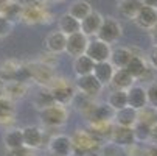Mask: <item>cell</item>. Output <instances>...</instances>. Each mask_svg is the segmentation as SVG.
Here are the masks:
<instances>
[{"instance_id":"1","label":"cell","mask_w":157,"mask_h":156,"mask_svg":"<svg viewBox=\"0 0 157 156\" xmlns=\"http://www.w3.org/2000/svg\"><path fill=\"white\" fill-rule=\"evenodd\" d=\"M39 119L45 128H59L64 126L69 120V111L64 105L53 103L39 111Z\"/></svg>"},{"instance_id":"2","label":"cell","mask_w":157,"mask_h":156,"mask_svg":"<svg viewBox=\"0 0 157 156\" xmlns=\"http://www.w3.org/2000/svg\"><path fill=\"white\" fill-rule=\"evenodd\" d=\"M123 34V27H121V22L117 19V17H112V16H107L103 19V24L100 27V31L97 34L98 39L104 41L106 44L112 46V44L118 42V39L121 38Z\"/></svg>"},{"instance_id":"3","label":"cell","mask_w":157,"mask_h":156,"mask_svg":"<svg viewBox=\"0 0 157 156\" xmlns=\"http://www.w3.org/2000/svg\"><path fill=\"white\" fill-rule=\"evenodd\" d=\"M75 89H76V92H79V94H82V95H86L89 98H95V97H98L103 92L104 86L94 77V74H90V75L76 77Z\"/></svg>"},{"instance_id":"4","label":"cell","mask_w":157,"mask_h":156,"mask_svg":"<svg viewBox=\"0 0 157 156\" xmlns=\"http://www.w3.org/2000/svg\"><path fill=\"white\" fill-rule=\"evenodd\" d=\"M112 53V46L106 44L104 41L98 39V38H90L89 39V46L86 50V55L90 58L94 62H104L109 61Z\"/></svg>"},{"instance_id":"5","label":"cell","mask_w":157,"mask_h":156,"mask_svg":"<svg viewBox=\"0 0 157 156\" xmlns=\"http://www.w3.org/2000/svg\"><path fill=\"white\" fill-rule=\"evenodd\" d=\"M89 39L84 33L78 31L75 34H70L67 36V44H65V53L72 56L73 59L81 56V55H86V50H87V46H89Z\"/></svg>"},{"instance_id":"6","label":"cell","mask_w":157,"mask_h":156,"mask_svg":"<svg viewBox=\"0 0 157 156\" xmlns=\"http://www.w3.org/2000/svg\"><path fill=\"white\" fill-rule=\"evenodd\" d=\"M128 106L136 109V111H142L148 106V95H146V86L136 83L132 84L128 91Z\"/></svg>"},{"instance_id":"7","label":"cell","mask_w":157,"mask_h":156,"mask_svg":"<svg viewBox=\"0 0 157 156\" xmlns=\"http://www.w3.org/2000/svg\"><path fill=\"white\" fill-rule=\"evenodd\" d=\"M114 114L115 111L107 103H94L92 108L86 113L90 123H109L114 120Z\"/></svg>"},{"instance_id":"8","label":"cell","mask_w":157,"mask_h":156,"mask_svg":"<svg viewBox=\"0 0 157 156\" xmlns=\"http://www.w3.org/2000/svg\"><path fill=\"white\" fill-rule=\"evenodd\" d=\"M109 142L115 144L118 148H128L131 145L136 144V136H134V128H128V126H118L114 125L110 133Z\"/></svg>"},{"instance_id":"9","label":"cell","mask_w":157,"mask_h":156,"mask_svg":"<svg viewBox=\"0 0 157 156\" xmlns=\"http://www.w3.org/2000/svg\"><path fill=\"white\" fill-rule=\"evenodd\" d=\"M22 134H24V145L30 150H37L44 147V138H45V131L39 128L37 125H28L22 128Z\"/></svg>"},{"instance_id":"10","label":"cell","mask_w":157,"mask_h":156,"mask_svg":"<svg viewBox=\"0 0 157 156\" xmlns=\"http://www.w3.org/2000/svg\"><path fill=\"white\" fill-rule=\"evenodd\" d=\"M73 151L72 138L67 134H55L48 141V153L58 156H70Z\"/></svg>"},{"instance_id":"11","label":"cell","mask_w":157,"mask_h":156,"mask_svg":"<svg viewBox=\"0 0 157 156\" xmlns=\"http://www.w3.org/2000/svg\"><path fill=\"white\" fill-rule=\"evenodd\" d=\"M103 19H104V16L94 10L87 17H84L81 20V33H84L87 38H97L100 27L103 24Z\"/></svg>"},{"instance_id":"12","label":"cell","mask_w":157,"mask_h":156,"mask_svg":"<svg viewBox=\"0 0 157 156\" xmlns=\"http://www.w3.org/2000/svg\"><path fill=\"white\" fill-rule=\"evenodd\" d=\"M134 24H136L140 30L149 31L154 28V25L157 24V10L151 8V6H142V10L139 11V14L134 19Z\"/></svg>"},{"instance_id":"13","label":"cell","mask_w":157,"mask_h":156,"mask_svg":"<svg viewBox=\"0 0 157 156\" xmlns=\"http://www.w3.org/2000/svg\"><path fill=\"white\" fill-rule=\"evenodd\" d=\"M112 122H114V125H118V126L134 128V125L139 122V111L132 109L129 106H126L123 109H118V111H115L114 120Z\"/></svg>"},{"instance_id":"14","label":"cell","mask_w":157,"mask_h":156,"mask_svg":"<svg viewBox=\"0 0 157 156\" xmlns=\"http://www.w3.org/2000/svg\"><path fill=\"white\" fill-rule=\"evenodd\" d=\"M65 44H67V36L61 33L59 30H55L47 34L45 38V47L50 53L53 55H61L65 52Z\"/></svg>"},{"instance_id":"15","label":"cell","mask_w":157,"mask_h":156,"mask_svg":"<svg viewBox=\"0 0 157 156\" xmlns=\"http://www.w3.org/2000/svg\"><path fill=\"white\" fill-rule=\"evenodd\" d=\"M132 50L129 47H123V46H118L115 49H112V53H110V58H109V62L114 66L115 69H126V66L129 64L131 58H132Z\"/></svg>"},{"instance_id":"16","label":"cell","mask_w":157,"mask_h":156,"mask_svg":"<svg viewBox=\"0 0 157 156\" xmlns=\"http://www.w3.org/2000/svg\"><path fill=\"white\" fill-rule=\"evenodd\" d=\"M142 6H143L142 0H118V3H117L118 14L123 19H128V20L136 19V16L139 14Z\"/></svg>"},{"instance_id":"17","label":"cell","mask_w":157,"mask_h":156,"mask_svg":"<svg viewBox=\"0 0 157 156\" xmlns=\"http://www.w3.org/2000/svg\"><path fill=\"white\" fill-rule=\"evenodd\" d=\"M137 81L131 77V74L126 69H115V74L110 80V87L115 89V91H128V89L136 84Z\"/></svg>"},{"instance_id":"18","label":"cell","mask_w":157,"mask_h":156,"mask_svg":"<svg viewBox=\"0 0 157 156\" xmlns=\"http://www.w3.org/2000/svg\"><path fill=\"white\" fill-rule=\"evenodd\" d=\"M58 30L61 33H64L65 36L75 34V33L81 31V22L78 19H75L73 16H70L69 13H64L58 19Z\"/></svg>"},{"instance_id":"19","label":"cell","mask_w":157,"mask_h":156,"mask_svg":"<svg viewBox=\"0 0 157 156\" xmlns=\"http://www.w3.org/2000/svg\"><path fill=\"white\" fill-rule=\"evenodd\" d=\"M115 74V67L112 66L109 61L104 62H95V67H94V77L103 84V86H109L110 80Z\"/></svg>"},{"instance_id":"20","label":"cell","mask_w":157,"mask_h":156,"mask_svg":"<svg viewBox=\"0 0 157 156\" xmlns=\"http://www.w3.org/2000/svg\"><path fill=\"white\" fill-rule=\"evenodd\" d=\"M75 94H76V89L73 86H69V84L56 86L55 89H52V95L55 98V103H59V105H64V106L72 103Z\"/></svg>"},{"instance_id":"21","label":"cell","mask_w":157,"mask_h":156,"mask_svg":"<svg viewBox=\"0 0 157 156\" xmlns=\"http://www.w3.org/2000/svg\"><path fill=\"white\" fill-rule=\"evenodd\" d=\"M146 67H148V61H146V58H145L143 55H134V56L131 58L129 64L126 66V70L131 74V77H132L134 80L137 81V80L145 74Z\"/></svg>"},{"instance_id":"22","label":"cell","mask_w":157,"mask_h":156,"mask_svg":"<svg viewBox=\"0 0 157 156\" xmlns=\"http://www.w3.org/2000/svg\"><path fill=\"white\" fill-rule=\"evenodd\" d=\"M3 144L6 150H14V148H20L25 147L24 145V134H22V128H11L8 131H5L3 134Z\"/></svg>"},{"instance_id":"23","label":"cell","mask_w":157,"mask_h":156,"mask_svg":"<svg viewBox=\"0 0 157 156\" xmlns=\"http://www.w3.org/2000/svg\"><path fill=\"white\" fill-rule=\"evenodd\" d=\"M94 67H95V62L87 55H81V56L73 59V72H75L76 77L94 74Z\"/></svg>"},{"instance_id":"24","label":"cell","mask_w":157,"mask_h":156,"mask_svg":"<svg viewBox=\"0 0 157 156\" xmlns=\"http://www.w3.org/2000/svg\"><path fill=\"white\" fill-rule=\"evenodd\" d=\"M92 11H94V8L90 6L89 2H86V0H75V2H72L69 5V11H67V13L81 22L84 17H87Z\"/></svg>"},{"instance_id":"25","label":"cell","mask_w":157,"mask_h":156,"mask_svg":"<svg viewBox=\"0 0 157 156\" xmlns=\"http://www.w3.org/2000/svg\"><path fill=\"white\" fill-rule=\"evenodd\" d=\"M106 103L114 111L126 108L128 106V94H126V91H115V89H112V91L109 92V95H107Z\"/></svg>"},{"instance_id":"26","label":"cell","mask_w":157,"mask_h":156,"mask_svg":"<svg viewBox=\"0 0 157 156\" xmlns=\"http://www.w3.org/2000/svg\"><path fill=\"white\" fill-rule=\"evenodd\" d=\"M151 125L143 123V122H137L134 125V136H136V142L137 144H149L151 139Z\"/></svg>"},{"instance_id":"27","label":"cell","mask_w":157,"mask_h":156,"mask_svg":"<svg viewBox=\"0 0 157 156\" xmlns=\"http://www.w3.org/2000/svg\"><path fill=\"white\" fill-rule=\"evenodd\" d=\"M55 103V98L52 95V91H40L36 94V98H34V105L37 106V109H44V108H47L50 105Z\"/></svg>"},{"instance_id":"28","label":"cell","mask_w":157,"mask_h":156,"mask_svg":"<svg viewBox=\"0 0 157 156\" xmlns=\"http://www.w3.org/2000/svg\"><path fill=\"white\" fill-rule=\"evenodd\" d=\"M146 95H148V106L157 111V81L146 86Z\"/></svg>"},{"instance_id":"29","label":"cell","mask_w":157,"mask_h":156,"mask_svg":"<svg viewBox=\"0 0 157 156\" xmlns=\"http://www.w3.org/2000/svg\"><path fill=\"white\" fill-rule=\"evenodd\" d=\"M139 122H143V123H148V125L152 126L155 123V111L149 106L139 111Z\"/></svg>"},{"instance_id":"30","label":"cell","mask_w":157,"mask_h":156,"mask_svg":"<svg viewBox=\"0 0 157 156\" xmlns=\"http://www.w3.org/2000/svg\"><path fill=\"white\" fill-rule=\"evenodd\" d=\"M137 81H139L140 84H143V86H148V84H151V83L157 81V70H155V69H152L151 66L148 64V67H146L145 74H143Z\"/></svg>"},{"instance_id":"31","label":"cell","mask_w":157,"mask_h":156,"mask_svg":"<svg viewBox=\"0 0 157 156\" xmlns=\"http://www.w3.org/2000/svg\"><path fill=\"white\" fill-rule=\"evenodd\" d=\"M98 154L100 156H120V148L115 144L107 142V144H104V145L100 147Z\"/></svg>"},{"instance_id":"32","label":"cell","mask_w":157,"mask_h":156,"mask_svg":"<svg viewBox=\"0 0 157 156\" xmlns=\"http://www.w3.org/2000/svg\"><path fill=\"white\" fill-rule=\"evenodd\" d=\"M14 28V24H13V20L6 19L5 16H0V38H5L8 36Z\"/></svg>"},{"instance_id":"33","label":"cell","mask_w":157,"mask_h":156,"mask_svg":"<svg viewBox=\"0 0 157 156\" xmlns=\"http://www.w3.org/2000/svg\"><path fill=\"white\" fill-rule=\"evenodd\" d=\"M13 111H14V108H13V103L10 100L0 98V119L8 117L10 114H13Z\"/></svg>"},{"instance_id":"34","label":"cell","mask_w":157,"mask_h":156,"mask_svg":"<svg viewBox=\"0 0 157 156\" xmlns=\"http://www.w3.org/2000/svg\"><path fill=\"white\" fill-rule=\"evenodd\" d=\"M146 61H148V64L151 66L152 69L157 70V46H152V47L149 49L148 56H146Z\"/></svg>"},{"instance_id":"35","label":"cell","mask_w":157,"mask_h":156,"mask_svg":"<svg viewBox=\"0 0 157 156\" xmlns=\"http://www.w3.org/2000/svg\"><path fill=\"white\" fill-rule=\"evenodd\" d=\"M31 151L33 150H30L27 147H20V148H14V150H6V156H27Z\"/></svg>"},{"instance_id":"36","label":"cell","mask_w":157,"mask_h":156,"mask_svg":"<svg viewBox=\"0 0 157 156\" xmlns=\"http://www.w3.org/2000/svg\"><path fill=\"white\" fill-rule=\"evenodd\" d=\"M145 156H157V144H146Z\"/></svg>"},{"instance_id":"37","label":"cell","mask_w":157,"mask_h":156,"mask_svg":"<svg viewBox=\"0 0 157 156\" xmlns=\"http://www.w3.org/2000/svg\"><path fill=\"white\" fill-rule=\"evenodd\" d=\"M149 144H157V123H154L152 128H151V139H149Z\"/></svg>"},{"instance_id":"38","label":"cell","mask_w":157,"mask_h":156,"mask_svg":"<svg viewBox=\"0 0 157 156\" xmlns=\"http://www.w3.org/2000/svg\"><path fill=\"white\" fill-rule=\"evenodd\" d=\"M149 38H151L152 46H157V24L154 25L152 30H149Z\"/></svg>"},{"instance_id":"39","label":"cell","mask_w":157,"mask_h":156,"mask_svg":"<svg viewBox=\"0 0 157 156\" xmlns=\"http://www.w3.org/2000/svg\"><path fill=\"white\" fill-rule=\"evenodd\" d=\"M145 6H151V8H155L157 10V0H142Z\"/></svg>"},{"instance_id":"40","label":"cell","mask_w":157,"mask_h":156,"mask_svg":"<svg viewBox=\"0 0 157 156\" xmlns=\"http://www.w3.org/2000/svg\"><path fill=\"white\" fill-rule=\"evenodd\" d=\"M27 156H36V154H34V153H33V151H31V153H28V154H27Z\"/></svg>"},{"instance_id":"41","label":"cell","mask_w":157,"mask_h":156,"mask_svg":"<svg viewBox=\"0 0 157 156\" xmlns=\"http://www.w3.org/2000/svg\"><path fill=\"white\" fill-rule=\"evenodd\" d=\"M48 156H58V154H53V153H48Z\"/></svg>"},{"instance_id":"42","label":"cell","mask_w":157,"mask_h":156,"mask_svg":"<svg viewBox=\"0 0 157 156\" xmlns=\"http://www.w3.org/2000/svg\"><path fill=\"white\" fill-rule=\"evenodd\" d=\"M155 123H157V111H155Z\"/></svg>"},{"instance_id":"43","label":"cell","mask_w":157,"mask_h":156,"mask_svg":"<svg viewBox=\"0 0 157 156\" xmlns=\"http://www.w3.org/2000/svg\"><path fill=\"white\" fill-rule=\"evenodd\" d=\"M8 2H14V0H8Z\"/></svg>"}]
</instances>
